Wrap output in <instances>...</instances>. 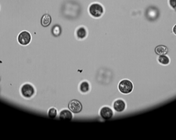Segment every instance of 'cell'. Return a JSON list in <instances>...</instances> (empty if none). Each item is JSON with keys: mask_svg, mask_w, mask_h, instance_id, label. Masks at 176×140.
<instances>
[{"mask_svg": "<svg viewBox=\"0 0 176 140\" xmlns=\"http://www.w3.org/2000/svg\"><path fill=\"white\" fill-rule=\"evenodd\" d=\"M87 35L86 29L83 27H80L77 31V36L80 39L85 38Z\"/></svg>", "mask_w": 176, "mask_h": 140, "instance_id": "obj_12", "label": "cell"}, {"mask_svg": "<svg viewBox=\"0 0 176 140\" xmlns=\"http://www.w3.org/2000/svg\"><path fill=\"white\" fill-rule=\"evenodd\" d=\"M169 4L173 8H176V0H169Z\"/></svg>", "mask_w": 176, "mask_h": 140, "instance_id": "obj_16", "label": "cell"}, {"mask_svg": "<svg viewBox=\"0 0 176 140\" xmlns=\"http://www.w3.org/2000/svg\"><path fill=\"white\" fill-rule=\"evenodd\" d=\"M61 28L58 25H56L53 28L52 33L53 36H59L61 34Z\"/></svg>", "mask_w": 176, "mask_h": 140, "instance_id": "obj_14", "label": "cell"}, {"mask_svg": "<svg viewBox=\"0 0 176 140\" xmlns=\"http://www.w3.org/2000/svg\"><path fill=\"white\" fill-rule=\"evenodd\" d=\"M57 115V110L54 108H52L50 109L48 111V116L50 117V118H55Z\"/></svg>", "mask_w": 176, "mask_h": 140, "instance_id": "obj_15", "label": "cell"}, {"mask_svg": "<svg viewBox=\"0 0 176 140\" xmlns=\"http://www.w3.org/2000/svg\"><path fill=\"white\" fill-rule=\"evenodd\" d=\"M68 109L73 113H78L82 111L83 106L82 103L78 100H73L69 103Z\"/></svg>", "mask_w": 176, "mask_h": 140, "instance_id": "obj_5", "label": "cell"}, {"mask_svg": "<svg viewBox=\"0 0 176 140\" xmlns=\"http://www.w3.org/2000/svg\"><path fill=\"white\" fill-rule=\"evenodd\" d=\"M89 12L91 15L94 17H98L103 13V8L99 4L94 3L90 7Z\"/></svg>", "mask_w": 176, "mask_h": 140, "instance_id": "obj_2", "label": "cell"}, {"mask_svg": "<svg viewBox=\"0 0 176 140\" xmlns=\"http://www.w3.org/2000/svg\"><path fill=\"white\" fill-rule=\"evenodd\" d=\"M21 92L24 97L30 98L35 94V89L31 84H25L21 87Z\"/></svg>", "mask_w": 176, "mask_h": 140, "instance_id": "obj_3", "label": "cell"}, {"mask_svg": "<svg viewBox=\"0 0 176 140\" xmlns=\"http://www.w3.org/2000/svg\"></svg>", "mask_w": 176, "mask_h": 140, "instance_id": "obj_18", "label": "cell"}, {"mask_svg": "<svg viewBox=\"0 0 176 140\" xmlns=\"http://www.w3.org/2000/svg\"><path fill=\"white\" fill-rule=\"evenodd\" d=\"M173 32L174 33V34L176 35V25H175L174 27H173Z\"/></svg>", "mask_w": 176, "mask_h": 140, "instance_id": "obj_17", "label": "cell"}, {"mask_svg": "<svg viewBox=\"0 0 176 140\" xmlns=\"http://www.w3.org/2000/svg\"><path fill=\"white\" fill-rule=\"evenodd\" d=\"M126 107L125 102L122 100H118L114 103L113 108L117 112L124 111Z\"/></svg>", "mask_w": 176, "mask_h": 140, "instance_id": "obj_7", "label": "cell"}, {"mask_svg": "<svg viewBox=\"0 0 176 140\" xmlns=\"http://www.w3.org/2000/svg\"><path fill=\"white\" fill-rule=\"evenodd\" d=\"M80 91L83 93H87L89 91V84L87 82H83L80 84Z\"/></svg>", "mask_w": 176, "mask_h": 140, "instance_id": "obj_13", "label": "cell"}, {"mask_svg": "<svg viewBox=\"0 0 176 140\" xmlns=\"http://www.w3.org/2000/svg\"><path fill=\"white\" fill-rule=\"evenodd\" d=\"M133 88V83L128 80H123L118 85V89L121 93L128 94L131 93Z\"/></svg>", "mask_w": 176, "mask_h": 140, "instance_id": "obj_1", "label": "cell"}, {"mask_svg": "<svg viewBox=\"0 0 176 140\" xmlns=\"http://www.w3.org/2000/svg\"><path fill=\"white\" fill-rule=\"evenodd\" d=\"M100 115L104 120H109L112 118L113 115L112 110L108 107H103L101 109Z\"/></svg>", "mask_w": 176, "mask_h": 140, "instance_id": "obj_6", "label": "cell"}, {"mask_svg": "<svg viewBox=\"0 0 176 140\" xmlns=\"http://www.w3.org/2000/svg\"><path fill=\"white\" fill-rule=\"evenodd\" d=\"M158 62L161 65H168L170 63V59L168 56H166V55H162L159 56V58L158 59Z\"/></svg>", "mask_w": 176, "mask_h": 140, "instance_id": "obj_11", "label": "cell"}, {"mask_svg": "<svg viewBox=\"0 0 176 140\" xmlns=\"http://www.w3.org/2000/svg\"><path fill=\"white\" fill-rule=\"evenodd\" d=\"M31 35L26 31H23L21 32L18 37V41L19 43L22 45H27L31 42Z\"/></svg>", "mask_w": 176, "mask_h": 140, "instance_id": "obj_4", "label": "cell"}, {"mask_svg": "<svg viewBox=\"0 0 176 140\" xmlns=\"http://www.w3.org/2000/svg\"><path fill=\"white\" fill-rule=\"evenodd\" d=\"M51 21L52 19L51 16L48 14H45L43 16L41 19V25L43 27H48L51 24Z\"/></svg>", "mask_w": 176, "mask_h": 140, "instance_id": "obj_10", "label": "cell"}, {"mask_svg": "<svg viewBox=\"0 0 176 140\" xmlns=\"http://www.w3.org/2000/svg\"><path fill=\"white\" fill-rule=\"evenodd\" d=\"M59 118L60 120L71 121L73 118V116L71 111L68 110H63L60 113Z\"/></svg>", "mask_w": 176, "mask_h": 140, "instance_id": "obj_8", "label": "cell"}, {"mask_svg": "<svg viewBox=\"0 0 176 140\" xmlns=\"http://www.w3.org/2000/svg\"><path fill=\"white\" fill-rule=\"evenodd\" d=\"M154 51H155L157 55H159V56L166 55L168 54V48L166 46L160 45H158V46H157L155 48Z\"/></svg>", "mask_w": 176, "mask_h": 140, "instance_id": "obj_9", "label": "cell"}]
</instances>
